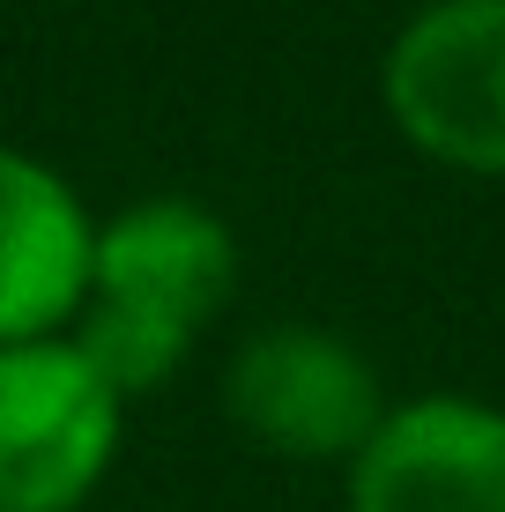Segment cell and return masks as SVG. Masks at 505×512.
<instances>
[{"mask_svg": "<svg viewBox=\"0 0 505 512\" xmlns=\"http://www.w3.org/2000/svg\"><path fill=\"white\" fill-rule=\"evenodd\" d=\"M238 290V238L194 193H149L97 216L90 297L67 342L97 364L119 401H142L186 372L201 327Z\"/></svg>", "mask_w": 505, "mask_h": 512, "instance_id": "cell-1", "label": "cell"}, {"mask_svg": "<svg viewBox=\"0 0 505 512\" xmlns=\"http://www.w3.org/2000/svg\"><path fill=\"white\" fill-rule=\"evenodd\" d=\"M379 97L431 164L505 179V0H424L379 60Z\"/></svg>", "mask_w": 505, "mask_h": 512, "instance_id": "cell-2", "label": "cell"}, {"mask_svg": "<svg viewBox=\"0 0 505 512\" xmlns=\"http://www.w3.org/2000/svg\"><path fill=\"white\" fill-rule=\"evenodd\" d=\"M127 401L67 334L0 349V512H82L119 461Z\"/></svg>", "mask_w": 505, "mask_h": 512, "instance_id": "cell-3", "label": "cell"}, {"mask_svg": "<svg viewBox=\"0 0 505 512\" xmlns=\"http://www.w3.org/2000/svg\"><path fill=\"white\" fill-rule=\"evenodd\" d=\"M223 409L231 423L275 461H342L350 468L364 438L387 423L394 401L379 394V372L357 342L312 327V320H275L253 327L223 364Z\"/></svg>", "mask_w": 505, "mask_h": 512, "instance_id": "cell-4", "label": "cell"}, {"mask_svg": "<svg viewBox=\"0 0 505 512\" xmlns=\"http://www.w3.org/2000/svg\"><path fill=\"white\" fill-rule=\"evenodd\" d=\"M350 512H505V409L468 394L394 401L350 461Z\"/></svg>", "mask_w": 505, "mask_h": 512, "instance_id": "cell-5", "label": "cell"}, {"mask_svg": "<svg viewBox=\"0 0 505 512\" xmlns=\"http://www.w3.org/2000/svg\"><path fill=\"white\" fill-rule=\"evenodd\" d=\"M97 216L45 156L0 141V349L67 334L90 297Z\"/></svg>", "mask_w": 505, "mask_h": 512, "instance_id": "cell-6", "label": "cell"}]
</instances>
